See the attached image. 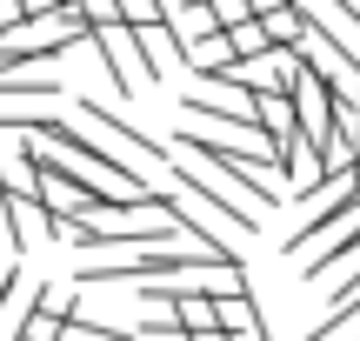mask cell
Returning a JSON list of instances; mask_svg holds the SVG:
<instances>
[{
	"label": "cell",
	"mask_w": 360,
	"mask_h": 341,
	"mask_svg": "<svg viewBox=\"0 0 360 341\" xmlns=\"http://www.w3.org/2000/svg\"><path fill=\"white\" fill-rule=\"evenodd\" d=\"M174 181H180V194H187V201H200V208L214 214L227 235H260V214L247 208V201H233V194H227V187H220L207 168H193V161H174Z\"/></svg>",
	"instance_id": "obj_1"
},
{
	"label": "cell",
	"mask_w": 360,
	"mask_h": 341,
	"mask_svg": "<svg viewBox=\"0 0 360 341\" xmlns=\"http://www.w3.org/2000/svg\"><path fill=\"white\" fill-rule=\"evenodd\" d=\"M47 107H40V101H7V107H0V134H40V128H47Z\"/></svg>",
	"instance_id": "obj_7"
},
{
	"label": "cell",
	"mask_w": 360,
	"mask_h": 341,
	"mask_svg": "<svg viewBox=\"0 0 360 341\" xmlns=\"http://www.w3.org/2000/svg\"><path fill=\"white\" fill-rule=\"evenodd\" d=\"M154 20H167L160 0H120V27H154Z\"/></svg>",
	"instance_id": "obj_9"
},
{
	"label": "cell",
	"mask_w": 360,
	"mask_h": 341,
	"mask_svg": "<svg viewBox=\"0 0 360 341\" xmlns=\"http://www.w3.org/2000/svg\"><path fill=\"white\" fill-rule=\"evenodd\" d=\"M67 7V0H20V13H27V20H40V13H60Z\"/></svg>",
	"instance_id": "obj_12"
},
{
	"label": "cell",
	"mask_w": 360,
	"mask_h": 341,
	"mask_svg": "<svg viewBox=\"0 0 360 341\" xmlns=\"http://www.w3.org/2000/svg\"><path fill=\"white\" fill-rule=\"evenodd\" d=\"M247 7H254V20H260V13H274V7H287V0H247Z\"/></svg>",
	"instance_id": "obj_13"
},
{
	"label": "cell",
	"mask_w": 360,
	"mask_h": 341,
	"mask_svg": "<svg viewBox=\"0 0 360 341\" xmlns=\"http://www.w3.org/2000/svg\"><path fill=\"white\" fill-rule=\"evenodd\" d=\"M340 341H360V321H354V328H347V335H340Z\"/></svg>",
	"instance_id": "obj_14"
},
{
	"label": "cell",
	"mask_w": 360,
	"mask_h": 341,
	"mask_svg": "<svg viewBox=\"0 0 360 341\" xmlns=\"http://www.w3.org/2000/svg\"><path fill=\"white\" fill-rule=\"evenodd\" d=\"M67 315H74V308H67L53 288H34V294H27V321H20V335H27V341H60Z\"/></svg>",
	"instance_id": "obj_4"
},
{
	"label": "cell",
	"mask_w": 360,
	"mask_h": 341,
	"mask_svg": "<svg viewBox=\"0 0 360 341\" xmlns=\"http://www.w3.org/2000/svg\"><path fill=\"white\" fill-rule=\"evenodd\" d=\"M87 47L101 54V67H107V80H114V94H141L147 87V74H141V40H134V27H94L87 34Z\"/></svg>",
	"instance_id": "obj_2"
},
{
	"label": "cell",
	"mask_w": 360,
	"mask_h": 341,
	"mask_svg": "<svg viewBox=\"0 0 360 341\" xmlns=\"http://www.w3.org/2000/svg\"><path fill=\"white\" fill-rule=\"evenodd\" d=\"M354 7H360V0H354Z\"/></svg>",
	"instance_id": "obj_15"
},
{
	"label": "cell",
	"mask_w": 360,
	"mask_h": 341,
	"mask_svg": "<svg viewBox=\"0 0 360 341\" xmlns=\"http://www.w3.org/2000/svg\"><path fill=\"white\" fill-rule=\"evenodd\" d=\"M20 27H27L20 0H0V40H7V34H20Z\"/></svg>",
	"instance_id": "obj_11"
},
{
	"label": "cell",
	"mask_w": 360,
	"mask_h": 341,
	"mask_svg": "<svg viewBox=\"0 0 360 341\" xmlns=\"http://www.w3.org/2000/svg\"><path fill=\"white\" fill-rule=\"evenodd\" d=\"M53 67H0V101H53Z\"/></svg>",
	"instance_id": "obj_5"
},
{
	"label": "cell",
	"mask_w": 360,
	"mask_h": 341,
	"mask_svg": "<svg viewBox=\"0 0 360 341\" xmlns=\"http://www.w3.org/2000/svg\"><path fill=\"white\" fill-rule=\"evenodd\" d=\"M227 40H233V67L260 61V54L274 47V40H267V27H260V20H240V27H227Z\"/></svg>",
	"instance_id": "obj_8"
},
{
	"label": "cell",
	"mask_w": 360,
	"mask_h": 341,
	"mask_svg": "<svg viewBox=\"0 0 360 341\" xmlns=\"http://www.w3.org/2000/svg\"><path fill=\"white\" fill-rule=\"evenodd\" d=\"M260 27H267V40H274V47H294V40L307 34V7H300V0H287V7L260 13Z\"/></svg>",
	"instance_id": "obj_6"
},
{
	"label": "cell",
	"mask_w": 360,
	"mask_h": 341,
	"mask_svg": "<svg viewBox=\"0 0 360 341\" xmlns=\"http://www.w3.org/2000/svg\"><path fill=\"white\" fill-rule=\"evenodd\" d=\"M74 107H80V120H87V128L101 134L114 154H134V161H167V147H160L154 134H141L134 120H120L114 107H101V101H74Z\"/></svg>",
	"instance_id": "obj_3"
},
{
	"label": "cell",
	"mask_w": 360,
	"mask_h": 341,
	"mask_svg": "<svg viewBox=\"0 0 360 341\" xmlns=\"http://www.w3.org/2000/svg\"><path fill=\"white\" fill-rule=\"evenodd\" d=\"M0 261H20L13 254V221H7V187H0Z\"/></svg>",
	"instance_id": "obj_10"
}]
</instances>
